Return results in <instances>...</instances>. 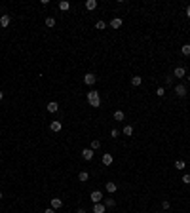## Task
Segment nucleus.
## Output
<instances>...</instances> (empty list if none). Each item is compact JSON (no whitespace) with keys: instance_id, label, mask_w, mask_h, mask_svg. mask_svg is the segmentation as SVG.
Instances as JSON below:
<instances>
[{"instance_id":"nucleus-20","label":"nucleus","mask_w":190,"mask_h":213,"mask_svg":"<svg viewBox=\"0 0 190 213\" xmlns=\"http://www.w3.org/2000/svg\"><path fill=\"white\" fill-rule=\"evenodd\" d=\"M122 131H124V135L131 137V135H133V126H124V129H122Z\"/></svg>"},{"instance_id":"nucleus-9","label":"nucleus","mask_w":190,"mask_h":213,"mask_svg":"<svg viewBox=\"0 0 190 213\" xmlns=\"http://www.w3.org/2000/svg\"><path fill=\"white\" fill-rule=\"evenodd\" d=\"M173 76H175V78H184V76H186V71H184L183 67H177V69L173 71Z\"/></svg>"},{"instance_id":"nucleus-31","label":"nucleus","mask_w":190,"mask_h":213,"mask_svg":"<svg viewBox=\"0 0 190 213\" xmlns=\"http://www.w3.org/2000/svg\"><path fill=\"white\" fill-rule=\"evenodd\" d=\"M186 17L190 19V6H186Z\"/></svg>"},{"instance_id":"nucleus-35","label":"nucleus","mask_w":190,"mask_h":213,"mask_svg":"<svg viewBox=\"0 0 190 213\" xmlns=\"http://www.w3.org/2000/svg\"><path fill=\"white\" fill-rule=\"evenodd\" d=\"M188 82H190V74H188Z\"/></svg>"},{"instance_id":"nucleus-24","label":"nucleus","mask_w":190,"mask_h":213,"mask_svg":"<svg viewBox=\"0 0 190 213\" xmlns=\"http://www.w3.org/2000/svg\"><path fill=\"white\" fill-rule=\"evenodd\" d=\"M181 53L183 55H190V44H184L183 48H181Z\"/></svg>"},{"instance_id":"nucleus-27","label":"nucleus","mask_w":190,"mask_h":213,"mask_svg":"<svg viewBox=\"0 0 190 213\" xmlns=\"http://www.w3.org/2000/svg\"><path fill=\"white\" fill-rule=\"evenodd\" d=\"M183 183L184 185H190V173H184L183 175Z\"/></svg>"},{"instance_id":"nucleus-18","label":"nucleus","mask_w":190,"mask_h":213,"mask_svg":"<svg viewBox=\"0 0 190 213\" xmlns=\"http://www.w3.org/2000/svg\"><path fill=\"white\" fill-rule=\"evenodd\" d=\"M143 84V78H141V76H133V78H131V86H141Z\"/></svg>"},{"instance_id":"nucleus-1","label":"nucleus","mask_w":190,"mask_h":213,"mask_svg":"<svg viewBox=\"0 0 190 213\" xmlns=\"http://www.w3.org/2000/svg\"><path fill=\"white\" fill-rule=\"evenodd\" d=\"M88 103H89V107L99 108V107H101V97H99V91H95V90L88 91Z\"/></svg>"},{"instance_id":"nucleus-7","label":"nucleus","mask_w":190,"mask_h":213,"mask_svg":"<svg viewBox=\"0 0 190 213\" xmlns=\"http://www.w3.org/2000/svg\"><path fill=\"white\" fill-rule=\"evenodd\" d=\"M93 152H95V150H91V148H84V150H82V158L89 162V160L93 158Z\"/></svg>"},{"instance_id":"nucleus-3","label":"nucleus","mask_w":190,"mask_h":213,"mask_svg":"<svg viewBox=\"0 0 190 213\" xmlns=\"http://www.w3.org/2000/svg\"><path fill=\"white\" fill-rule=\"evenodd\" d=\"M84 82H86V84H88V86H93L95 82H97V76L93 74V72H88V74L84 76Z\"/></svg>"},{"instance_id":"nucleus-6","label":"nucleus","mask_w":190,"mask_h":213,"mask_svg":"<svg viewBox=\"0 0 190 213\" xmlns=\"http://www.w3.org/2000/svg\"><path fill=\"white\" fill-rule=\"evenodd\" d=\"M101 162H103V166H110L112 162H114V158H112V154L105 152V154H103V158H101Z\"/></svg>"},{"instance_id":"nucleus-32","label":"nucleus","mask_w":190,"mask_h":213,"mask_svg":"<svg viewBox=\"0 0 190 213\" xmlns=\"http://www.w3.org/2000/svg\"><path fill=\"white\" fill-rule=\"evenodd\" d=\"M76 213H88V211H86V209H82V207H80V209L76 211Z\"/></svg>"},{"instance_id":"nucleus-5","label":"nucleus","mask_w":190,"mask_h":213,"mask_svg":"<svg viewBox=\"0 0 190 213\" xmlns=\"http://www.w3.org/2000/svg\"><path fill=\"white\" fill-rule=\"evenodd\" d=\"M10 23H12V17L4 13L2 17H0V27H2V29H6V27H10Z\"/></svg>"},{"instance_id":"nucleus-2","label":"nucleus","mask_w":190,"mask_h":213,"mask_svg":"<svg viewBox=\"0 0 190 213\" xmlns=\"http://www.w3.org/2000/svg\"><path fill=\"white\" fill-rule=\"evenodd\" d=\"M89 198H91L93 204H99V202L103 200V192H101V190H93V192L89 194Z\"/></svg>"},{"instance_id":"nucleus-29","label":"nucleus","mask_w":190,"mask_h":213,"mask_svg":"<svg viewBox=\"0 0 190 213\" xmlns=\"http://www.w3.org/2000/svg\"><path fill=\"white\" fill-rule=\"evenodd\" d=\"M169 206H171V204H169L167 200H163V202H162V207H163V209H169Z\"/></svg>"},{"instance_id":"nucleus-17","label":"nucleus","mask_w":190,"mask_h":213,"mask_svg":"<svg viewBox=\"0 0 190 213\" xmlns=\"http://www.w3.org/2000/svg\"><path fill=\"white\" fill-rule=\"evenodd\" d=\"M78 179L82 181V183H86V181L89 179V173H88V171H80V173H78Z\"/></svg>"},{"instance_id":"nucleus-21","label":"nucleus","mask_w":190,"mask_h":213,"mask_svg":"<svg viewBox=\"0 0 190 213\" xmlns=\"http://www.w3.org/2000/svg\"><path fill=\"white\" fill-rule=\"evenodd\" d=\"M99 147H101V141H99V139H93V141H91V145H89L91 150H97Z\"/></svg>"},{"instance_id":"nucleus-25","label":"nucleus","mask_w":190,"mask_h":213,"mask_svg":"<svg viewBox=\"0 0 190 213\" xmlns=\"http://www.w3.org/2000/svg\"><path fill=\"white\" fill-rule=\"evenodd\" d=\"M46 27H55V19L53 17H46Z\"/></svg>"},{"instance_id":"nucleus-23","label":"nucleus","mask_w":190,"mask_h":213,"mask_svg":"<svg viewBox=\"0 0 190 213\" xmlns=\"http://www.w3.org/2000/svg\"><path fill=\"white\" fill-rule=\"evenodd\" d=\"M175 168H177L179 171H183L184 168H186V164H184V162H183V160H177V162H175Z\"/></svg>"},{"instance_id":"nucleus-10","label":"nucleus","mask_w":190,"mask_h":213,"mask_svg":"<svg viewBox=\"0 0 190 213\" xmlns=\"http://www.w3.org/2000/svg\"><path fill=\"white\" fill-rule=\"evenodd\" d=\"M61 128H63V124H61L59 120H53V122L50 124V129H51V131H55V133L61 131Z\"/></svg>"},{"instance_id":"nucleus-8","label":"nucleus","mask_w":190,"mask_h":213,"mask_svg":"<svg viewBox=\"0 0 190 213\" xmlns=\"http://www.w3.org/2000/svg\"><path fill=\"white\" fill-rule=\"evenodd\" d=\"M105 189H106V192H109V194H114V192L118 190V185H116V183H110V181H109V183H105Z\"/></svg>"},{"instance_id":"nucleus-13","label":"nucleus","mask_w":190,"mask_h":213,"mask_svg":"<svg viewBox=\"0 0 190 213\" xmlns=\"http://www.w3.org/2000/svg\"><path fill=\"white\" fill-rule=\"evenodd\" d=\"M46 108H48V112H57V111H59V105H57L55 101H50Z\"/></svg>"},{"instance_id":"nucleus-30","label":"nucleus","mask_w":190,"mask_h":213,"mask_svg":"<svg viewBox=\"0 0 190 213\" xmlns=\"http://www.w3.org/2000/svg\"><path fill=\"white\" fill-rule=\"evenodd\" d=\"M44 213H55V209H53V207H48V209H46Z\"/></svg>"},{"instance_id":"nucleus-33","label":"nucleus","mask_w":190,"mask_h":213,"mask_svg":"<svg viewBox=\"0 0 190 213\" xmlns=\"http://www.w3.org/2000/svg\"><path fill=\"white\" fill-rule=\"evenodd\" d=\"M2 99H4V93H2V91H0V101H2Z\"/></svg>"},{"instance_id":"nucleus-16","label":"nucleus","mask_w":190,"mask_h":213,"mask_svg":"<svg viewBox=\"0 0 190 213\" xmlns=\"http://www.w3.org/2000/svg\"><path fill=\"white\" fill-rule=\"evenodd\" d=\"M110 27H112V29H120V27H122V19H120V17H114V19L110 21Z\"/></svg>"},{"instance_id":"nucleus-34","label":"nucleus","mask_w":190,"mask_h":213,"mask_svg":"<svg viewBox=\"0 0 190 213\" xmlns=\"http://www.w3.org/2000/svg\"><path fill=\"white\" fill-rule=\"evenodd\" d=\"M2 198H4V194H2V192H0V200H2Z\"/></svg>"},{"instance_id":"nucleus-28","label":"nucleus","mask_w":190,"mask_h":213,"mask_svg":"<svg viewBox=\"0 0 190 213\" xmlns=\"http://www.w3.org/2000/svg\"><path fill=\"white\" fill-rule=\"evenodd\" d=\"M156 95H158V97H163V95H166V90H163V88H158V90H156Z\"/></svg>"},{"instance_id":"nucleus-12","label":"nucleus","mask_w":190,"mask_h":213,"mask_svg":"<svg viewBox=\"0 0 190 213\" xmlns=\"http://www.w3.org/2000/svg\"><path fill=\"white\" fill-rule=\"evenodd\" d=\"M106 211V207H105V204H93V213H105Z\"/></svg>"},{"instance_id":"nucleus-15","label":"nucleus","mask_w":190,"mask_h":213,"mask_svg":"<svg viewBox=\"0 0 190 213\" xmlns=\"http://www.w3.org/2000/svg\"><path fill=\"white\" fill-rule=\"evenodd\" d=\"M114 120H116V122H124V120H126V114L122 112V111H116V112H114Z\"/></svg>"},{"instance_id":"nucleus-26","label":"nucleus","mask_w":190,"mask_h":213,"mask_svg":"<svg viewBox=\"0 0 190 213\" xmlns=\"http://www.w3.org/2000/svg\"><path fill=\"white\" fill-rule=\"evenodd\" d=\"M105 27H106V23H105V21H97V23H95V29H97V30H103Z\"/></svg>"},{"instance_id":"nucleus-19","label":"nucleus","mask_w":190,"mask_h":213,"mask_svg":"<svg viewBox=\"0 0 190 213\" xmlns=\"http://www.w3.org/2000/svg\"><path fill=\"white\" fill-rule=\"evenodd\" d=\"M86 8H88L89 12H91V10H95L97 8V0H88V2H86Z\"/></svg>"},{"instance_id":"nucleus-4","label":"nucleus","mask_w":190,"mask_h":213,"mask_svg":"<svg viewBox=\"0 0 190 213\" xmlns=\"http://www.w3.org/2000/svg\"><path fill=\"white\" fill-rule=\"evenodd\" d=\"M175 93H177V97H186V86H183V84H179L175 86Z\"/></svg>"},{"instance_id":"nucleus-14","label":"nucleus","mask_w":190,"mask_h":213,"mask_svg":"<svg viewBox=\"0 0 190 213\" xmlns=\"http://www.w3.org/2000/svg\"><path fill=\"white\" fill-rule=\"evenodd\" d=\"M59 10H61V12H69V10H70V2L61 0V2H59Z\"/></svg>"},{"instance_id":"nucleus-22","label":"nucleus","mask_w":190,"mask_h":213,"mask_svg":"<svg viewBox=\"0 0 190 213\" xmlns=\"http://www.w3.org/2000/svg\"><path fill=\"white\" fill-rule=\"evenodd\" d=\"M114 206H116L114 198H105V207H114Z\"/></svg>"},{"instance_id":"nucleus-11","label":"nucleus","mask_w":190,"mask_h":213,"mask_svg":"<svg viewBox=\"0 0 190 213\" xmlns=\"http://www.w3.org/2000/svg\"><path fill=\"white\" fill-rule=\"evenodd\" d=\"M50 204H51V207H53V209H59V207L63 206V200H61V198H51Z\"/></svg>"},{"instance_id":"nucleus-36","label":"nucleus","mask_w":190,"mask_h":213,"mask_svg":"<svg viewBox=\"0 0 190 213\" xmlns=\"http://www.w3.org/2000/svg\"><path fill=\"white\" fill-rule=\"evenodd\" d=\"M0 154H2V150H0Z\"/></svg>"}]
</instances>
